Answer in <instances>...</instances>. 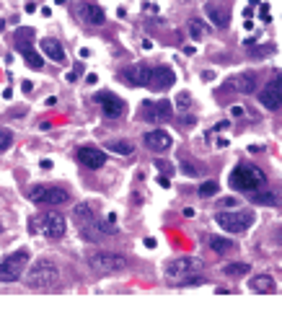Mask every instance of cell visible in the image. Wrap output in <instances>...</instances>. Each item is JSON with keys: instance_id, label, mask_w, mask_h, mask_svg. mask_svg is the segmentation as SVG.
<instances>
[{"instance_id": "cell-1", "label": "cell", "mask_w": 282, "mask_h": 313, "mask_svg": "<svg viewBox=\"0 0 282 313\" xmlns=\"http://www.w3.org/2000/svg\"><path fill=\"white\" fill-rule=\"evenodd\" d=\"M228 184L235 189V192H243V194H251V192H259L267 187V176L259 166H251V163H238L231 176H228Z\"/></svg>"}, {"instance_id": "cell-2", "label": "cell", "mask_w": 282, "mask_h": 313, "mask_svg": "<svg viewBox=\"0 0 282 313\" xmlns=\"http://www.w3.org/2000/svg\"><path fill=\"white\" fill-rule=\"evenodd\" d=\"M202 272H205V261L197 259V257H179V259H171V261L166 264V269H163L166 280L174 282V285H182V282L189 280V277H197V274H202Z\"/></svg>"}, {"instance_id": "cell-3", "label": "cell", "mask_w": 282, "mask_h": 313, "mask_svg": "<svg viewBox=\"0 0 282 313\" xmlns=\"http://www.w3.org/2000/svg\"><path fill=\"white\" fill-rule=\"evenodd\" d=\"M26 282L31 287H54L60 282V266L54 264L52 259H39L37 264H31V269L26 272Z\"/></svg>"}, {"instance_id": "cell-4", "label": "cell", "mask_w": 282, "mask_h": 313, "mask_svg": "<svg viewBox=\"0 0 282 313\" xmlns=\"http://www.w3.org/2000/svg\"><path fill=\"white\" fill-rule=\"evenodd\" d=\"M31 230H34V233L47 236V238H52V241H57V238H62V236H65L67 223H65V217H62L60 212L47 210V212H42L39 217H34Z\"/></svg>"}, {"instance_id": "cell-5", "label": "cell", "mask_w": 282, "mask_h": 313, "mask_svg": "<svg viewBox=\"0 0 282 313\" xmlns=\"http://www.w3.org/2000/svg\"><path fill=\"white\" fill-rule=\"evenodd\" d=\"M26 264H29L26 249H18L13 254H8L5 259H0V282H16L26 272Z\"/></svg>"}, {"instance_id": "cell-6", "label": "cell", "mask_w": 282, "mask_h": 313, "mask_svg": "<svg viewBox=\"0 0 282 313\" xmlns=\"http://www.w3.org/2000/svg\"><path fill=\"white\" fill-rule=\"evenodd\" d=\"M88 266L98 274H117L127 266V259L122 254H111V251H96L88 257Z\"/></svg>"}, {"instance_id": "cell-7", "label": "cell", "mask_w": 282, "mask_h": 313, "mask_svg": "<svg viewBox=\"0 0 282 313\" xmlns=\"http://www.w3.org/2000/svg\"><path fill=\"white\" fill-rule=\"evenodd\" d=\"M29 200L37 202V205H65L67 200H70V194H67V189L62 187H52V184H37V187L29 189Z\"/></svg>"}, {"instance_id": "cell-8", "label": "cell", "mask_w": 282, "mask_h": 313, "mask_svg": "<svg viewBox=\"0 0 282 313\" xmlns=\"http://www.w3.org/2000/svg\"><path fill=\"white\" fill-rule=\"evenodd\" d=\"M215 223L228 230V233H243L246 228L254 223V212L251 210H238V212H218Z\"/></svg>"}, {"instance_id": "cell-9", "label": "cell", "mask_w": 282, "mask_h": 313, "mask_svg": "<svg viewBox=\"0 0 282 313\" xmlns=\"http://www.w3.org/2000/svg\"><path fill=\"white\" fill-rule=\"evenodd\" d=\"M171 114H174V106L166 99L163 101H142V106H140V119L142 122L158 124V122L171 119Z\"/></svg>"}, {"instance_id": "cell-10", "label": "cell", "mask_w": 282, "mask_h": 313, "mask_svg": "<svg viewBox=\"0 0 282 313\" xmlns=\"http://www.w3.org/2000/svg\"><path fill=\"white\" fill-rule=\"evenodd\" d=\"M259 104H262L264 109L275 111L282 106V75H277L275 80H269V83L259 91Z\"/></svg>"}, {"instance_id": "cell-11", "label": "cell", "mask_w": 282, "mask_h": 313, "mask_svg": "<svg viewBox=\"0 0 282 313\" xmlns=\"http://www.w3.org/2000/svg\"><path fill=\"white\" fill-rule=\"evenodd\" d=\"M75 13L88 26H104V21H106L104 8L96 5V3H91V0H81V3L75 5Z\"/></svg>"}, {"instance_id": "cell-12", "label": "cell", "mask_w": 282, "mask_h": 313, "mask_svg": "<svg viewBox=\"0 0 282 313\" xmlns=\"http://www.w3.org/2000/svg\"><path fill=\"white\" fill-rule=\"evenodd\" d=\"M96 104L101 106V111H104L106 117H122V114L127 111V104L122 101L117 94H111V91H101V94H96Z\"/></svg>"}, {"instance_id": "cell-13", "label": "cell", "mask_w": 282, "mask_h": 313, "mask_svg": "<svg viewBox=\"0 0 282 313\" xmlns=\"http://www.w3.org/2000/svg\"><path fill=\"white\" fill-rule=\"evenodd\" d=\"M176 83V75L171 67L166 65H158V67H150V78H148V88L150 91H168Z\"/></svg>"}, {"instance_id": "cell-14", "label": "cell", "mask_w": 282, "mask_h": 313, "mask_svg": "<svg viewBox=\"0 0 282 313\" xmlns=\"http://www.w3.org/2000/svg\"><path fill=\"white\" fill-rule=\"evenodd\" d=\"M75 156H78V160H81L86 168H91V171H98L101 166L106 163L104 150H101V148H94V145H81Z\"/></svg>"}, {"instance_id": "cell-15", "label": "cell", "mask_w": 282, "mask_h": 313, "mask_svg": "<svg viewBox=\"0 0 282 313\" xmlns=\"http://www.w3.org/2000/svg\"><path fill=\"white\" fill-rule=\"evenodd\" d=\"M142 143H145V148H148V150H153V153H166V150L174 145L171 135L163 132V130H150V132H145Z\"/></svg>"}, {"instance_id": "cell-16", "label": "cell", "mask_w": 282, "mask_h": 313, "mask_svg": "<svg viewBox=\"0 0 282 313\" xmlns=\"http://www.w3.org/2000/svg\"><path fill=\"white\" fill-rule=\"evenodd\" d=\"M122 78L127 80L130 86H148V78H150V65H130L127 70H122Z\"/></svg>"}, {"instance_id": "cell-17", "label": "cell", "mask_w": 282, "mask_h": 313, "mask_svg": "<svg viewBox=\"0 0 282 313\" xmlns=\"http://www.w3.org/2000/svg\"><path fill=\"white\" fill-rule=\"evenodd\" d=\"M98 215V210H96V205L94 202H81L73 210V220H75V225L78 228H83V225H91V223H96V217Z\"/></svg>"}, {"instance_id": "cell-18", "label": "cell", "mask_w": 282, "mask_h": 313, "mask_svg": "<svg viewBox=\"0 0 282 313\" xmlns=\"http://www.w3.org/2000/svg\"><path fill=\"white\" fill-rule=\"evenodd\" d=\"M249 197L254 205H264V207L282 205V189H259V192H251Z\"/></svg>"}, {"instance_id": "cell-19", "label": "cell", "mask_w": 282, "mask_h": 313, "mask_svg": "<svg viewBox=\"0 0 282 313\" xmlns=\"http://www.w3.org/2000/svg\"><path fill=\"white\" fill-rule=\"evenodd\" d=\"M39 47H42V52L49 57V60H54V62H65V50H62V44L57 42V39H52V37H47V39H42L39 42Z\"/></svg>"}, {"instance_id": "cell-20", "label": "cell", "mask_w": 282, "mask_h": 313, "mask_svg": "<svg viewBox=\"0 0 282 313\" xmlns=\"http://www.w3.org/2000/svg\"><path fill=\"white\" fill-rule=\"evenodd\" d=\"M205 13H207V18H210L218 29H225V26H228V21H231L228 10H225L220 3H207V5H205Z\"/></svg>"}, {"instance_id": "cell-21", "label": "cell", "mask_w": 282, "mask_h": 313, "mask_svg": "<svg viewBox=\"0 0 282 313\" xmlns=\"http://www.w3.org/2000/svg\"><path fill=\"white\" fill-rule=\"evenodd\" d=\"M231 86L238 91V94H254L256 91V73H241V75H235L233 80H231Z\"/></svg>"}, {"instance_id": "cell-22", "label": "cell", "mask_w": 282, "mask_h": 313, "mask_svg": "<svg viewBox=\"0 0 282 313\" xmlns=\"http://www.w3.org/2000/svg\"><path fill=\"white\" fill-rule=\"evenodd\" d=\"M249 287L254 290V293H272V290H275V280L269 274H254Z\"/></svg>"}, {"instance_id": "cell-23", "label": "cell", "mask_w": 282, "mask_h": 313, "mask_svg": "<svg viewBox=\"0 0 282 313\" xmlns=\"http://www.w3.org/2000/svg\"><path fill=\"white\" fill-rule=\"evenodd\" d=\"M205 241H207V246L215 251V254H228V251H233V241H231V238H223V236H207Z\"/></svg>"}, {"instance_id": "cell-24", "label": "cell", "mask_w": 282, "mask_h": 313, "mask_svg": "<svg viewBox=\"0 0 282 313\" xmlns=\"http://www.w3.org/2000/svg\"><path fill=\"white\" fill-rule=\"evenodd\" d=\"M31 44H34V29H18L16 31V50L26 52V50H31Z\"/></svg>"}, {"instance_id": "cell-25", "label": "cell", "mask_w": 282, "mask_h": 313, "mask_svg": "<svg viewBox=\"0 0 282 313\" xmlns=\"http://www.w3.org/2000/svg\"><path fill=\"white\" fill-rule=\"evenodd\" d=\"M246 272H251V264H246V261H231V264H223V274H228V277H243Z\"/></svg>"}, {"instance_id": "cell-26", "label": "cell", "mask_w": 282, "mask_h": 313, "mask_svg": "<svg viewBox=\"0 0 282 313\" xmlns=\"http://www.w3.org/2000/svg\"><path fill=\"white\" fill-rule=\"evenodd\" d=\"M187 31H189V37L194 39V42H202V39H205V34H207V29H205V21H199V18H189Z\"/></svg>"}, {"instance_id": "cell-27", "label": "cell", "mask_w": 282, "mask_h": 313, "mask_svg": "<svg viewBox=\"0 0 282 313\" xmlns=\"http://www.w3.org/2000/svg\"><path fill=\"white\" fill-rule=\"evenodd\" d=\"M106 148L111 150V153H117V156H132L135 153V145L130 140H109Z\"/></svg>"}, {"instance_id": "cell-28", "label": "cell", "mask_w": 282, "mask_h": 313, "mask_svg": "<svg viewBox=\"0 0 282 313\" xmlns=\"http://www.w3.org/2000/svg\"><path fill=\"white\" fill-rule=\"evenodd\" d=\"M21 54H24V60H26V65L31 67V70H42L44 60H42V57H39L37 52H34V47H31V50H26V52H21Z\"/></svg>"}, {"instance_id": "cell-29", "label": "cell", "mask_w": 282, "mask_h": 313, "mask_svg": "<svg viewBox=\"0 0 282 313\" xmlns=\"http://www.w3.org/2000/svg\"><path fill=\"white\" fill-rule=\"evenodd\" d=\"M218 181H205V184H202V187L197 189V194L202 197V200H207V197H215L218 194Z\"/></svg>"}, {"instance_id": "cell-30", "label": "cell", "mask_w": 282, "mask_h": 313, "mask_svg": "<svg viewBox=\"0 0 282 313\" xmlns=\"http://www.w3.org/2000/svg\"><path fill=\"white\" fill-rule=\"evenodd\" d=\"M179 168H182L184 176H191V179L202 173V171H199V166H197V163H191V160H182V166H179Z\"/></svg>"}, {"instance_id": "cell-31", "label": "cell", "mask_w": 282, "mask_h": 313, "mask_svg": "<svg viewBox=\"0 0 282 313\" xmlns=\"http://www.w3.org/2000/svg\"><path fill=\"white\" fill-rule=\"evenodd\" d=\"M10 145H13V135H10L8 130H0V153H5Z\"/></svg>"}, {"instance_id": "cell-32", "label": "cell", "mask_w": 282, "mask_h": 313, "mask_svg": "<svg viewBox=\"0 0 282 313\" xmlns=\"http://www.w3.org/2000/svg\"><path fill=\"white\" fill-rule=\"evenodd\" d=\"M189 104H191V96H189V94H179V96H176V106L182 109V111L189 109Z\"/></svg>"}, {"instance_id": "cell-33", "label": "cell", "mask_w": 282, "mask_h": 313, "mask_svg": "<svg viewBox=\"0 0 282 313\" xmlns=\"http://www.w3.org/2000/svg\"><path fill=\"white\" fill-rule=\"evenodd\" d=\"M155 168L161 171V173H171V171H174L171 163H166V160H155Z\"/></svg>"}, {"instance_id": "cell-34", "label": "cell", "mask_w": 282, "mask_h": 313, "mask_svg": "<svg viewBox=\"0 0 282 313\" xmlns=\"http://www.w3.org/2000/svg\"><path fill=\"white\" fill-rule=\"evenodd\" d=\"M259 18L269 24V18H272V16H269V5H262V10H259Z\"/></svg>"}, {"instance_id": "cell-35", "label": "cell", "mask_w": 282, "mask_h": 313, "mask_svg": "<svg viewBox=\"0 0 282 313\" xmlns=\"http://www.w3.org/2000/svg\"><path fill=\"white\" fill-rule=\"evenodd\" d=\"M238 205V200H233V197H225V200H220V207H235Z\"/></svg>"}, {"instance_id": "cell-36", "label": "cell", "mask_w": 282, "mask_h": 313, "mask_svg": "<svg viewBox=\"0 0 282 313\" xmlns=\"http://www.w3.org/2000/svg\"><path fill=\"white\" fill-rule=\"evenodd\" d=\"M158 184H161L163 189H168V187H171V181H168V176H163V173H161V176H158Z\"/></svg>"}, {"instance_id": "cell-37", "label": "cell", "mask_w": 282, "mask_h": 313, "mask_svg": "<svg viewBox=\"0 0 282 313\" xmlns=\"http://www.w3.org/2000/svg\"><path fill=\"white\" fill-rule=\"evenodd\" d=\"M225 127H231V122H228V119H225V122H218V124H215V130L220 132V130H225Z\"/></svg>"}, {"instance_id": "cell-38", "label": "cell", "mask_w": 282, "mask_h": 313, "mask_svg": "<svg viewBox=\"0 0 282 313\" xmlns=\"http://www.w3.org/2000/svg\"><path fill=\"white\" fill-rule=\"evenodd\" d=\"M231 114H233V117H241L243 109H241V106H233V109H231Z\"/></svg>"}, {"instance_id": "cell-39", "label": "cell", "mask_w": 282, "mask_h": 313, "mask_svg": "<svg viewBox=\"0 0 282 313\" xmlns=\"http://www.w3.org/2000/svg\"><path fill=\"white\" fill-rule=\"evenodd\" d=\"M145 246H148V249H155V238H145Z\"/></svg>"}, {"instance_id": "cell-40", "label": "cell", "mask_w": 282, "mask_h": 313, "mask_svg": "<svg viewBox=\"0 0 282 313\" xmlns=\"http://www.w3.org/2000/svg\"><path fill=\"white\" fill-rule=\"evenodd\" d=\"M212 78H215V73H210V70H207V73H202V80H212Z\"/></svg>"}, {"instance_id": "cell-41", "label": "cell", "mask_w": 282, "mask_h": 313, "mask_svg": "<svg viewBox=\"0 0 282 313\" xmlns=\"http://www.w3.org/2000/svg\"><path fill=\"white\" fill-rule=\"evenodd\" d=\"M31 88H34V83H31V80H24V91H26V94H29Z\"/></svg>"}, {"instance_id": "cell-42", "label": "cell", "mask_w": 282, "mask_h": 313, "mask_svg": "<svg viewBox=\"0 0 282 313\" xmlns=\"http://www.w3.org/2000/svg\"><path fill=\"white\" fill-rule=\"evenodd\" d=\"M277 243H282V228L277 230Z\"/></svg>"}, {"instance_id": "cell-43", "label": "cell", "mask_w": 282, "mask_h": 313, "mask_svg": "<svg viewBox=\"0 0 282 313\" xmlns=\"http://www.w3.org/2000/svg\"><path fill=\"white\" fill-rule=\"evenodd\" d=\"M5 29V21H0V31H3Z\"/></svg>"}, {"instance_id": "cell-44", "label": "cell", "mask_w": 282, "mask_h": 313, "mask_svg": "<svg viewBox=\"0 0 282 313\" xmlns=\"http://www.w3.org/2000/svg\"><path fill=\"white\" fill-rule=\"evenodd\" d=\"M54 3H57V5H62V3H65V0H54Z\"/></svg>"}]
</instances>
